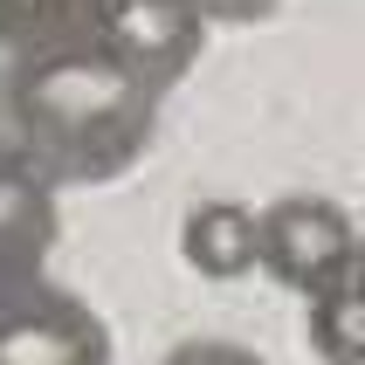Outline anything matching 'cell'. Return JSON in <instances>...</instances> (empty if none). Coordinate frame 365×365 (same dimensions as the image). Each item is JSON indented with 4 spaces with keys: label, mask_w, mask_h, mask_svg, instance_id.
<instances>
[{
    "label": "cell",
    "mask_w": 365,
    "mask_h": 365,
    "mask_svg": "<svg viewBox=\"0 0 365 365\" xmlns=\"http://www.w3.org/2000/svg\"><path fill=\"white\" fill-rule=\"evenodd\" d=\"M159 365H269V359L235 345V338H186V345H173Z\"/></svg>",
    "instance_id": "9"
},
{
    "label": "cell",
    "mask_w": 365,
    "mask_h": 365,
    "mask_svg": "<svg viewBox=\"0 0 365 365\" xmlns=\"http://www.w3.org/2000/svg\"><path fill=\"white\" fill-rule=\"evenodd\" d=\"M0 365H118V345L97 304L28 276L0 289Z\"/></svg>",
    "instance_id": "4"
},
{
    "label": "cell",
    "mask_w": 365,
    "mask_h": 365,
    "mask_svg": "<svg viewBox=\"0 0 365 365\" xmlns=\"http://www.w3.org/2000/svg\"><path fill=\"white\" fill-rule=\"evenodd\" d=\"M159 90L110 62L76 21L0 62V138L56 186H110L159 138Z\"/></svg>",
    "instance_id": "1"
},
{
    "label": "cell",
    "mask_w": 365,
    "mask_h": 365,
    "mask_svg": "<svg viewBox=\"0 0 365 365\" xmlns=\"http://www.w3.org/2000/svg\"><path fill=\"white\" fill-rule=\"evenodd\" d=\"M83 14V0H0V48H21V41H41L69 28Z\"/></svg>",
    "instance_id": "8"
},
{
    "label": "cell",
    "mask_w": 365,
    "mask_h": 365,
    "mask_svg": "<svg viewBox=\"0 0 365 365\" xmlns=\"http://www.w3.org/2000/svg\"><path fill=\"white\" fill-rule=\"evenodd\" d=\"M304 338L324 365H365V289L351 276L304 297Z\"/></svg>",
    "instance_id": "7"
},
{
    "label": "cell",
    "mask_w": 365,
    "mask_h": 365,
    "mask_svg": "<svg viewBox=\"0 0 365 365\" xmlns=\"http://www.w3.org/2000/svg\"><path fill=\"white\" fill-rule=\"evenodd\" d=\"M351 283L365 289V235H359V248H351Z\"/></svg>",
    "instance_id": "11"
},
{
    "label": "cell",
    "mask_w": 365,
    "mask_h": 365,
    "mask_svg": "<svg viewBox=\"0 0 365 365\" xmlns=\"http://www.w3.org/2000/svg\"><path fill=\"white\" fill-rule=\"evenodd\" d=\"M56 193L62 186L28 152H14V145L0 138V289L48 269L56 235H62V200Z\"/></svg>",
    "instance_id": "5"
},
{
    "label": "cell",
    "mask_w": 365,
    "mask_h": 365,
    "mask_svg": "<svg viewBox=\"0 0 365 365\" xmlns=\"http://www.w3.org/2000/svg\"><path fill=\"white\" fill-rule=\"evenodd\" d=\"M283 7V0H200L207 21H221V28H255V21H269Z\"/></svg>",
    "instance_id": "10"
},
{
    "label": "cell",
    "mask_w": 365,
    "mask_h": 365,
    "mask_svg": "<svg viewBox=\"0 0 365 365\" xmlns=\"http://www.w3.org/2000/svg\"><path fill=\"white\" fill-rule=\"evenodd\" d=\"M76 28L97 41L110 62H124L138 83H152L165 97V90L200 62L214 21L200 14V0H83Z\"/></svg>",
    "instance_id": "3"
},
{
    "label": "cell",
    "mask_w": 365,
    "mask_h": 365,
    "mask_svg": "<svg viewBox=\"0 0 365 365\" xmlns=\"http://www.w3.org/2000/svg\"><path fill=\"white\" fill-rule=\"evenodd\" d=\"M180 255L207 283H235L255 269V207L242 200H200L180 221Z\"/></svg>",
    "instance_id": "6"
},
{
    "label": "cell",
    "mask_w": 365,
    "mask_h": 365,
    "mask_svg": "<svg viewBox=\"0 0 365 365\" xmlns=\"http://www.w3.org/2000/svg\"><path fill=\"white\" fill-rule=\"evenodd\" d=\"M351 248H359V227L324 193H283V200L255 207V269L289 297H317V289L345 283Z\"/></svg>",
    "instance_id": "2"
}]
</instances>
